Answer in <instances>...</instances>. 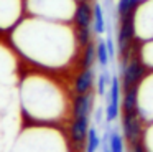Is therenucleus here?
Listing matches in <instances>:
<instances>
[{"label": "nucleus", "instance_id": "1", "mask_svg": "<svg viewBox=\"0 0 153 152\" xmlns=\"http://www.w3.org/2000/svg\"><path fill=\"white\" fill-rule=\"evenodd\" d=\"M135 13L119 18V33H117V43L119 51L122 56H127L133 50V40H135Z\"/></svg>", "mask_w": 153, "mask_h": 152}, {"label": "nucleus", "instance_id": "2", "mask_svg": "<svg viewBox=\"0 0 153 152\" xmlns=\"http://www.w3.org/2000/svg\"><path fill=\"white\" fill-rule=\"evenodd\" d=\"M122 61V79H123V86L130 88L133 84H138V81L143 78V63L140 61L138 55H135L132 51L128 53L127 56H123Z\"/></svg>", "mask_w": 153, "mask_h": 152}, {"label": "nucleus", "instance_id": "3", "mask_svg": "<svg viewBox=\"0 0 153 152\" xmlns=\"http://www.w3.org/2000/svg\"><path fill=\"white\" fill-rule=\"evenodd\" d=\"M74 25L76 28H84V26H92L94 20V7H91L89 2H79L74 8Z\"/></svg>", "mask_w": 153, "mask_h": 152}, {"label": "nucleus", "instance_id": "4", "mask_svg": "<svg viewBox=\"0 0 153 152\" xmlns=\"http://www.w3.org/2000/svg\"><path fill=\"white\" fill-rule=\"evenodd\" d=\"M123 132H125V137L128 142H132V144L138 142L140 121H138V116H137V111L125 112V116H123Z\"/></svg>", "mask_w": 153, "mask_h": 152}, {"label": "nucleus", "instance_id": "5", "mask_svg": "<svg viewBox=\"0 0 153 152\" xmlns=\"http://www.w3.org/2000/svg\"><path fill=\"white\" fill-rule=\"evenodd\" d=\"M92 99H94V96L91 94V93L77 94V98L74 99V106H73L74 119L89 117V111H91V106H92Z\"/></svg>", "mask_w": 153, "mask_h": 152}, {"label": "nucleus", "instance_id": "6", "mask_svg": "<svg viewBox=\"0 0 153 152\" xmlns=\"http://www.w3.org/2000/svg\"><path fill=\"white\" fill-rule=\"evenodd\" d=\"M89 131V117H79L74 119L73 126H71V139L76 145H81L84 142Z\"/></svg>", "mask_w": 153, "mask_h": 152}, {"label": "nucleus", "instance_id": "7", "mask_svg": "<svg viewBox=\"0 0 153 152\" xmlns=\"http://www.w3.org/2000/svg\"><path fill=\"white\" fill-rule=\"evenodd\" d=\"M94 83V69L92 68H86L79 73V76L76 78V83H74V91L77 94H86L89 93V89L92 88Z\"/></svg>", "mask_w": 153, "mask_h": 152}, {"label": "nucleus", "instance_id": "8", "mask_svg": "<svg viewBox=\"0 0 153 152\" xmlns=\"http://www.w3.org/2000/svg\"><path fill=\"white\" fill-rule=\"evenodd\" d=\"M92 30L97 35H102L105 32V18H104V10L100 3H94V20H92Z\"/></svg>", "mask_w": 153, "mask_h": 152}, {"label": "nucleus", "instance_id": "9", "mask_svg": "<svg viewBox=\"0 0 153 152\" xmlns=\"http://www.w3.org/2000/svg\"><path fill=\"white\" fill-rule=\"evenodd\" d=\"M138 3H140V0H119L117 2V15H119V18L137 13Z\"/></svg>", "mask_w": 153, "mask_h": 152}, {"label": "nucleus", "instance_id": "10", "mask_svg": "<svg viewBox=\"0 0 153 152\" xmlns=\"http://www.w3.org/2000/svg\"><path fill=\"white\" fill-rule=\"evenodd\" d=\"M137 93H138V84H133L130 88H127L125 98H123V111L132 112L137 108Z\"/></svg>", "mask_w": 153, "mask_h": 152}, {"label": "nucleus", "instance_id": "11", "mask_svg": "<svg viewBox=\"0 0 153 152\" xmlns=\"http://www.w3.org/2000/svg\"><path fill=\"white\" fill-rule=\"evenodd\" d=\"M97 59V55H96V45L92 41L87 43L84 46V51H82V69L86 68H92L94 61Z\"/></svg>", "mask_w": 153, "mask_h": 152}, {"label": "nucleus", "instance_id": "12", "mask_svg": "<svg viewBox=\"0 0 153 152\" xmlns=\"http://www.w3.org/2000/svg\"><path fill=\"white\" fill-rule=\"evenodd\" d=\"M96 55H97V61L102 68H105L109 65V59H110V55H109V50H107V45H105V40H99L96 45Z\"/></svg>", "mask_w": 153, "mask_h": 152}, {"label": "nucleus", "instance_id": "13", "mask_svg": "<svg viewBox=\"0 0 153 152\" xmlns=\"http://www.w3.org/2000/svg\"><path fill=\"white\" fill-rule=\"evenodd\" d=\"M76 41L79 46H86L87 43L92 41V26H84V28H76Z\"/></svg>", "mask_w": 153, "mask_h": 152}, {"label": "nucleus", "instance_id": "14", "mask_svg": "<svg viewBox=\"0 0 153 152\" xmlns=\"http://www.w3.org/2000/svg\"><path fill=\"white\" fill-rule=\"evenodd\" d=\"M100 144V139L97 135L96 129L94 127H89L87 131V147H86V152H96V149L99 147Z\"/></svg>", "mask_w": 153, "mask_h": 152}, {"label": "nucleus", "instance_id": "15", "mask_svg": "<svg viewBox=\"0 0 153 152\" xmlns=\"http://www.w3.org/2000/svg\"><path fill=\"white\" fill-rule=\"evenodd\" d=\"M109 145H110V150L112 152H123V141H122V135L119 132L114 131L109 137Z\"/></svg>", "mask_w": 153, "mask_h": 152}, {"label": "nucleus", "instance_id": "16", "mask_svg": "<svg viewBox=\"0 0 153 152\" xmlns=\"http://www.w3.org/2000/svg\"><path fill=\"white\" fill-rule=\"evenodd\" d=\"M110 81H112V79H110V76L107 71H104L102 74L99 76V94H105V88Z\"/></svg>", "mask_w": 153, "mask_h": 152}, {"label": "nucleus", "instance_id": "17", "mask_svg": "<svg viewBox=\"0 0 153 152\" xmlns=\"http://www.w3.org/2000/svg\"><path fill=\"white\" fill-rule=\"evenodd\" d=\"M105 45H107V50H109L110 58H114V56H115V46H114V41H112V35H107Z\"/></svg>", "mask_w": 153, "mask_h": 152}, {"label": "nucleus", "instance_id": "18", "mask_svg": "<svg viewBox=\"0 0 153 152\" xmlns=\"http://www.w3.org/2000/svg\"><path fill=\"white\" fill-rule=\"evenodd\" d=\"M133 152H143V149H142V145L137 142V144H133Z\"/></svg>", "mask_w": 153, "mask_h": 152}, {"label": "nucleus", "instance_id": "19", "mask_svg": "<svg viewBox=\"0 0 153 152\" xmlns=\"http://www.w3.org/2000/svg\"><path fill=\"white\" fill-rule=\"evenodd\" d=\"M100 119H102V111L99 109V111L96 112V121H97V122H100Z\"/></svg>", "mask_w": 153, "mask_h": 152}, {"label": "nucleus", "instance_id": "20", "mask_svg": "<svg viewBox=\"0 0 153 152\" xmlns=\"http://www.w3.org/2000/svg\"><path fill=\"white\" fill-rule=\"evenodd\" d=\"M104 152H112V150H110V147L107 145V142H105V141H104Z\"/></svg>", "mask_w": 153, "mask_h": 152}, {"label": "nucleus", "instance_id": "21", "mask_svg": "<svg viewBox=\"0 0 153 152\" xmlns=\"http://www.w3.org/2000/svg\"><path fill=\"white\" fill-rule=\"evenodd\" d=\"M76 3H79V2H89V0H74Z\"/></svg>", "mask_w": 153, "mask_h": 152}]
</instances>
